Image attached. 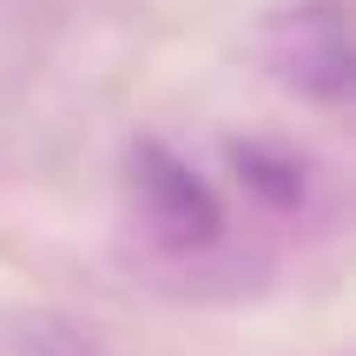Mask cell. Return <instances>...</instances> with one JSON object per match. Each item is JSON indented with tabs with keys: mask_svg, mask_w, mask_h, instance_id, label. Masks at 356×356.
I'll use <instances>...</instances> for the list:
<instances>
[{
	"mask_svg": "<svg viewBox=\"0 0 356 356\" xmlns=\"http://www.w3.org/2000/svg\"><path fill=\"white\" fill-rule=\"evenodd\" d=\"M126 198H132V218L145 225V238L172 244V251H198L225 225L211 185L159 139H139L126 152Z\"/></svg>",
	"mask_w": 356,
	"mask_h": 356,
	"instance_id": "6da1fadb",
	"label": "cell"
},
{
	"mask_svg": "<svg viewBox=\"0 0 356 356\" xmlns=\"http://www.w3.org/2000/svg\"><path fill=\"white\" fill-rule=\"evenodd\" d=\"M264 53L297 92L310 99H343L350 92V47H343V13L330 0H310V7H291L270 20Z\"/></svg>",
	"mask_w": 356,
	"mask_h": 356,
	"instance_id": "7a4b0ae2",
	"label": "cell"
},
{
	"mask_svg": "<svg viewBox=\"0 0 356 356\" xmlns=\"http://www.w3.org/2000/svg\"><path fill=\"white\" fill-rule=\"evenodd\" d=\"M231 165H238L244 178V191H257V198H270V204H297L304 198V178L310 165L297 152H284V145H270V139H251V145H231Z\"/></svg>",
	"mask_w": 356,
	"mask_h": 356,
	"instance_id": "3957f363",
	"label": "cell"
}]
</instances>
